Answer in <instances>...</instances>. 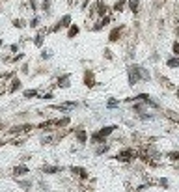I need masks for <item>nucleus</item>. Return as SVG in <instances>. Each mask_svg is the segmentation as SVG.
Returning a JSON list of instances; mask_svg holds the SVG:
<instances>
[{"label":"nucleus","mask_w":179,"mask_h":192,"mask_svg":"<svg viewBox=\"0 0 179 192\" xmlns=\"http://www.w3.org/2000/svg\"><path fill=\"white\" fill-rule=\"evenodd\" d=\"M142 77H144V79H149L147 73L140 65H129L127 67V82H129V86H136V84L140 82Z\"/></svg>","instance_id":"1"},{"label":"nucleus","mask_w":179,"mask_h":192,"mask_svg":"<svg viewBox=\"0 0 179 192\" xmlns=\"http://www.w3.org/2000/svg\"><path fill=\"white\" fill-rule=\"evenodd\" d=\"M116 129H118V125H106V127H103V129L95 131V132L92 134V140L97 142V144H105V138L108 136V134H112Z\"/></svg>","instance_id":"2"},{"label":"nucleus","mask_w":179,"mask_h":192,"mask_svg":"<svg viewBox=\"0 0 179 192\" xmlns=\"http://www.w3.org/2000/svg\"><path fill=\"white\" fill-rule=\"evenodd\" d=\"M123 28H125L123 24L112 28V32H110V35H108V41H110V43H116V41H120V35H121V32H123Z\"/></svg>","instance_id":"3"},{"label":"nucleus","mask_w":179,"mask_h":192,"mask_svg":"<svg viewBox=\"0 0 179 192\" xmlns=\"http://www.w3.org/2000/svg\"><path fill=\"white\" fill-rule=\"evenodd\" d=\"M75 106H77V103H75V101H69V103H62V104H52L51 108H52V110H62V112H67V110L75 108Z\"/></svg>","instance_id":"4"},{"label":"nucleus","mask_w":179,"mask_h":192,"mask_svg":"<svg viewBox=\"0 0 179 192\" xmlns=\"http://www.w3.org/2000/svg\"><path fill=\"white\" fill-rule=\"evenodd\" d=\"M116 159L121 160V162H127V160L133 159V151H131V149H121V151L116 155Z\"/></svg>","instance_id":"5"},{"label":"nucleus","mask_w":179,"mask_h":192,"mask_svg":"<svg viewBox=\"0 0 179 192\" xmlns=\"http://www.w3.org/2000/svg\"><path fill=\"white\" fill-rule=\"evenodd\" d=\"M84 84H86V86L88 88H93L95 86V84H97V82H95V79H93V73H92V71H84Z\"/></svg>","instance_id":"6"},{"label":"nucleus","mask_w":179,"mask_h":192,"mask_svg":"<svg viewBox=\"0 0 179 192\" xmlns=\"http://www.w3.org/2000/svg\"><path fill=\"white\" fill-rule=\"evenodd\" d=\"M28 129H32V125H15V127H11V129L8 131L10 134H19V132H24V131H28Z\"/></svg>","instance_id":"7"},{"label":"nucleus","mask_w":179,"mask_h":192,"mask_svg":"<svg viewBox=\"0 0 179 192\" xmlns=\"http://www.w3.org/2000/svg\"><path fill=\"white\" fill-rule=\"evenodd\" d=\"M21 90V80L17 79H11V82H10V88H8V93H15V91H19Z\"/></svg>","instance_id":"8"},{"label":"nucleus","mask_w":179,"mask_h":192,"mask_svg":"<svg viewBox=\"0 0 179 192\" xmlns=\"http://www.w3.org/2000/svg\"><path fill=\"white\" fill-rule=\"evenodd\" d=\"M69 82H71V75H62L60 79H58V86L60 88H69L71 86Z\"/></svg>","instance_id":"9"},{"label":"nucleus","mask_w":179,"mask_h":192,"mask_svg":"<svg viewBox=\"0 0 179 192\" xmlns=\"http://www.w3.org/2000/svg\"><path fill=\"white\" fill-rule=\"evenodd\" d=\"M71 172L77 174L78 177H82V179H86V177H88V172H86L84 168H80V166H71Z\"/></svg>","instance_id":"10"},{"label":"nucleus","mask_w":179,"mask_h":192,"mask_svg":"<svg viewBox=\"0 0 179 192\" xmlns=\"http://www.w3.org/2000/svg\"><path fill=\"white\" fill-rule=\"evenodd\" d=\"M78 32H80V28H78L77 24H71V26H69V30H67V38H69V39L77 38V35H78Z\"/></svg>","instance_id":"11"},{"label":"nucleus","mask_w":179,"mask_h":192,"mask_svg":"<svg viewBox=\"0 0 179 192\" xmlns=\"http://www.w3.org/2000/svg\"><path fill=\"white\" fill-rule=\"evenodd\" d=\"M60 28H69L71 26V15H69V13H67V15H64V17H62L60 19Z\"/></svg>","instance_id":"12"},{"label":"nucleus","mask_w":179,"mask_h":192,"mask_svg":"<svg viewBox=\"0 0 179 192\" xmlns=\"http://www.w3.org/2000/svg\"><path fill=\"white\" fill-rule=\"evenodd\" d=\"M45 32H49V30H39V34L34 38V45L36 47H43V34Z\"/></svg>","instance_id":"13"},{"label":"nucleus","mask_w":179,"mask_h":192,"mask_svg":"<svg viewBox=\"0 0 179 192\" xmlns=\"http://www.w3.org/2000/svg\"><path fill=\"white\" fill-rule=\"evenodd\" d=\"M69 125V116H64L60 119H54V127H67Z\"/></svg>","instance_id":"14"},{"label":"nucleus","mask_w":179,"mask_h":192,"mask_svg":"<svg viewBox=\"0 0 179 192\" xmlns=\"http://www.w3.org/2000/svg\"><path fill=\"white\" fill-rule=\"evenodd\" d=\"M23 97L24 99H32V97H41L37 90H24L23 91Z\"/></svg>","instance_id":"15"},{"label":"nucleus","mask_w":179,"mask_h":192,"mask_svg":"<svg viewBox=\"0 0 179 192\" xmlns=\"http://www.w3.org/2000/svg\"><path fill=\"white\" fill-rule=\"evenodd\" d=\"M95 8H97V15H99V17H105V15H106V6L103 4L101 0H99L97 4H95Z\"/></svg>","instance_id":"16"},{"label":"nucleus","mask_w":179,"mask_h":192,"mask_svg":"<svg viewBox=\"0 0 179 192\" xmlns=\"http://www.w3.org/2000/svg\"><path fill=\"white\" fill-rule=\"evenodd\" d=\"M13 174H15V175H24V174H28V166H24V164L15 166V168H13Z\"/></svg>","instance_id":"17"},{"label":"nucleus","mask_w":179,"mask_h":192,"mask_svg":"<svg viewBox=\"0 0 179 192\" xmlns=\"http://www.w3.org/2000/svg\"><path fill=\"white\" fill-rule=\"evenodd\" d=\"M166 65L172 67V69H174V67H179V56H172V58H168V60H166Z\"/></svg>","instance_id":"18"},{"label":"nucleus","mask_w":179,"mask_h":192,"mask_svg":"<svg viewBox=\"0 0 179 192\" xmlns=\"http://www.w3.org/2000/svg\"><path fill=\"white\" fill-rule=\"evenodd\" d=\"M77 140L80 142V144H86L88 134H86V131H84V129H78V131H77Z\"/></svg>","instance_id":"19"},{"label":"nucleus","mask_w":179,"mask_h":192,"mask_svg":"<svg viewBox=\"0 0 179 192\" xmlns=\"http://www.w3.org/2000/svg\"><path fill=\"white\" fill-rule=\"evenodd\" d=\"M62 166H45L43 168V172H47V174H58V172H62Z\"/></svg>","instance_id":"20"},{"label":"nucleus","mask_w":179,"mask_h":192,"mask_svg":"<svg viewBox=\"0 0 179 192\" xmlns=\"http://www.w3.org/2000/svg\"><path fill=\"white\" fill-rule=\"evenodd\" d=\"M138 6H140V0H129V10L133 13L138 11Z\"/></svg>","instance_id":"21"},{"label":"nucleus","mask_w":179,"mask_h":192,"mask_svg":"<svg viewBox=\"0 0 179 192\" xmlns=\"http://www.w3.org/2000/svg\"><path fill=\"white\" fill-rule=\"evenodd\" d=\"M125 4H127L125 0H118V2L114 4V10H116V11L120 13V11H123V8H125Z\"/></svg>","instance_id":"22"},{"label":"nucleus","mask_w":179,"mask_h":192,"mask_svg":"<svg viewBox=\"0 0 179 192\" xmlns=\"http://www.w3.org/2000/svg\"><path fill=\"white\" fill-rule=\"evenodd\" d=\"M51 4H52V0H43V4H41V10L49 11V10H51Z\"/></svg>","instance_id":"23"},{"label":"nucleus","mask_w":179,"mask_h":192,"mask_svg":"<svg viewBox=\"0 0 179 192\" xmlns=\"http://www.w3.org/2000/svg\"><path fill=\"white\" fill-rule=\"evenodd\" d=\"M168 157H170V160L177 162V160H179V153H177V151H170V153H168Z\"/></svg>","instance_id":"24"},{"label":"nucleus","mask_w":179,"mask_h":192,"mask_svg":"<svg viewBox=\"0 0 179 192\" xmlns=\"http://www.w3.org/2000/svg\"><path fill=\"white\" fill-rule=\"evenodd\" d=\"M118 104H120V103L116 101V99H108V103H106V106H108V108H116Z\"/></svg>","instance_id":"25"},{"label":"nucleus","mask_w":179,"mask_h":192,"mask_svg":"<svg viewBox=\"0 0 179 192\" xmlns=\"http://www.w3.org/2000/svg\"><path fill=\"white\" fill-rule=\"evenodd\" d=\"M39 21H41L39 17H34V19L30 21V26H32V28H37V26H39Z\"/></svg>","instance_id":"26"},{"label":"nucleus","mask_w":179,"mask_h":192,"mask_svg":"<svg viewBox=\"0 0 179 192\" xmlns=\"http://www.w3.org/2000/svg\"><path fill=\"white\" fill-rule=\"evenodd\" d=\"M172 52H174L175 56H179V43L177 41H174V45H172Z\"/></svg>","instance_id":"27"},{"label":"nucleus","mask_w":179,"mask_h":192,"mask_svg":"<svg viewBox=\"0 0 179 192\" xmlns=\"http://www.w3.org/2000/svg\"><path fill=\"white\" fill-rule=\"evenodd\" d=\"M13 26H15V28H23V26H24V21L15 19V21H13Z\"/></svg>","instance_id":"28"},{"label":"nucleus","mask_w":179,"mask_h":192,"mask_svg":"<svg viewBox=\"0 0 179 192\" xmlns=\"http://www.w3.org/2000/svg\"><path fill=\"white\" fill-rule=\"evenodd\" d=\"M106 149H108V146L105 144V146H101V147H99V149H97V151H95V153H97V155H103V153L106 151Z\"/></svg>","instance_id":"29"},{"label":"nucleus","mask_w":179,"mask_h":192,"mask_svg":"<svg viewBox=\"0 0 179 192\" xmlns=\"http://www.w3.org/2000/svg\"><path fill=\"white\" fill-rule=\"evenodd\" d=\"M41 58H43V60H49L51 58V51H43V52H41Z\"/></svg>","instance_id":"30"},{"label":"nucleus","mask_w":179,"mask_h":192,"mask_svg":"<svg viewBox=\"0 0 179 192\" xmlns=\"http://www.w3.org/2000/svg\"><path fill=\"white\" fill-rule=\"evenodd\" d=\"M23 58H24V54H23V52H19L17 56H13V58H11V62H19V60H23Z\"/></svg>","instance_id":"31"},{"label":"nucleus","mask_w":179,"mask_h":192,"mask_svg":"<svg viewBox=\"0 0 179 192\" xmlns=\"http://www.w3.org/2000/svg\"><path fill=\"white\" fill-rule=\"evenodd\" d=\"M108 23H110V17H108V15H105V17H103V21H101V26H106Z\"/></svg>","instance_id":"32"},{"label":"nucleus","mask_w":179,"mask_h":192,"mask_svg":"<svg viewBox=\"0 0 179 192\" xmlns=\"http://www.w3.org/2000/svg\"><path fill=\"white\" fill-rule=\"evenodd\" d=\"M105 58H106V60L112 58V52H110V49H105Z\"/></svg>","instance_id":"33"},{"label":"nucleus","mask_w":179,"mask_h":192,"mask_svg":"<svg viewBox=\"0 0 179 192\" xmlns=\"http://www.w3.org/2000/svg\"><path fill=\"white\" fill-rule=\"evenodd\" d=\"M30 8H32V10H37V4H36V0H30Z\"/></svg>","instance_id":"34"},{"label":"nucleus","mask_w":179,"mask_h":192,"mask_svg":"<svg viewBox=\"0 0 179 192\" xmlns=\"http://www.w3.org/2000/svg\"><path fill=\"white\" fill-rule=\"evenodd\" d=\"M10 51H11V52H17V51H19V45H11Z\"/></svg>","instance_id":"35"},{"label":"nucleus","mask_w":179,"mask_h":192,"mask_svg":"<svg viewBox=\"0 0 179 192\" xmlns=\"http://www.w3.org/2000/svg\"><path fill=\"white\" fill-rule=\"evenodd\" d=\"M43 99H54V95H52V93H45Z\"/></svg>","instance_id":"36"},{"label":"nucleus","mask_w":179,"mask_h":192,"mask_svg":"<svg viewBox=\"0 0 179 192\" xmlns=\"http://www.w3.org/2000/svg\"><path fill=\"white\" fill-rule=\"evenodd\" d=\"M175 97H177V99H179V90H177V93H175Z\"/></svg>","instance_id":"37"}]
</instances>
